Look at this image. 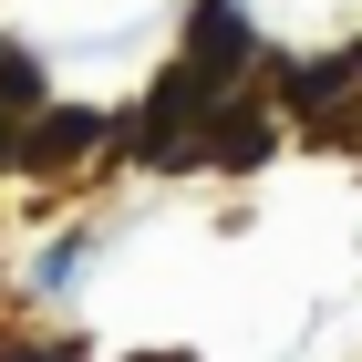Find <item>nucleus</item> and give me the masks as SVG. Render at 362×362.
Returning a JSON list of instances; mask_svg holds the SVG:
<instances>
[{"label": "nucleus", "instance_id": "1", "mask_svg": "<svg viewBox=\"0 0 362 362\" xmlns=\"http://www.w3.org/2000/svg\"><path fill=\"white\" fill-rule=\"evenodd\" d=\"M93 145H114V114H83V104H52L42 124L21 135V166L31 176H62L73 156H93Z\"/></svg>", "mask_w": 362, "mask_h": 362}, {"label": "nucleus", "instance_id": "2", "mask_svg": "<svg viewBox=\"0 0 362 362\" xmlns=\"http://www.w3.org/2000/svg\"><path fill=\"white\" fill-rule=\"evenodd\" d=\"M249 62V21L228 11V0H197V21H187V73H207V83H228Z\"/></svg>", "mask_w": 362, "mask_h": 362}, {"label": "nucleus", "instance_id": "3", "mask_svg": "<svg viewBox=\"0 0 362 362\" xmlns=\"http://www.w3.org/2000/svg\"><path fill=\"white\" fill-rule=\"evenodd\" d=\"M207 156H218V166H259V156H269V114H259V104H218Z\"/></svg>", "mask_w": 362, "mask_h": 362}, {"label": "nucleus", "instance_id": "4", "mask_svg": "<svg viewBox=\"0 0 362 362\" xmlns=\"http://www.w3.org/2000/svg\"><path fill=\"white\" fill-rule=\"evenodd\" d=\"M21 104H42V62L0 42V114H21Z\"/></svg>", "mask_w": 362, "mask_h": 362}, {"label": "nucleus", "instance_id": "5", "mask_svg": "<svg viewBox=\"0 0 362 362\" xmlns=\"http://www.w3.org/2000/svg\"><path fill=\"white\" fill-rule=\"evenodd\" d=\"M0 166H21V135H11V114H0Z\"/></svg>", "mask_w": 362, "mask_h": 362}, {"label": "nucleus", "instance_id": "6", "mask_svg": "<svg viewBox=\"0 0 362 362\" xmlns=\"http://www.w3.org/2000/svg\"><path fill=\"white\" fill-rule=\"evenodd\" d=\"M135 362H197V352H135Z\"/></svg>", "mask_w": 362, "mask_h": 362}]
</instances>
